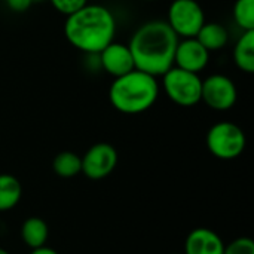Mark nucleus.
Segmentation results:
<instances>
[{"label":"nucleus","mask_w":254,"mask_h":254,"mask_svg":"<svg viewBox=\"0 0 254 254\" xmlns=\"http://www.w3.org/2000/svg\"><path fill=\"white\" fill-rule=\"evenodd\" d=\"M177 43L179 37L165 19H150L134 31L128 46L135 68L159 77L174 65Z\"/></svg>","instance_id":"nucleus-1"},{"label":"nucleus","mask_w":254,"mask_h":254,"mask_svg":"<svg viewBox=\"0 0 254 254\" xmlns=\"http://www.w3.org/2000/svg\"><path fill=\"white\" fill-rule=\"evenodd\" d=\"M64 34L67 42L77 51L86 55H97L115 40L116 19L109 7L86 3L65 16Z\"/></svg>","instance_id":"nucleus-2"},{"label":"nucleus","mask_w":254,"mask_h":254,"mask_svg":"<svg viewBox=\"0 0 254 254\" xmlns=\"http://www.w3.org/2000/svg\"><path fill=\"white\" fill-rule=\"evenodd\" d=\"M159 91L158 77L134 68L112 82L109 100L112 106L124 115H140L153 107L158 101Z\"/></svg>","instance_id":"nucleus-3"},{"label":"nucleus","mask_w":254,"mask_h":254,"mask_svg":"<svg viewBox=\"0 0 254 254\" xmlns=\"http://www.w3.org/2000/svg\"><path fill=\"white\" fill-rule=\"evenodd\" d=\"M162 89L168 100L182 107H192L201 103L202 79L199 74L173 65L162 76Z\"/></svg>","instance_id":"nucleus-4"},{"label":"nucleus","mask_w":254,"mask_h":254,"mask_svg":"<svg viewBox=\"0 0 254 254\" xmlns=\"http://www.w3.org/2000/svg\"><path fill=\"white\" fill-rule=\"evenodd\" d=\"M207 147L210 153L219 159L231 161L243 155L247 138L241 127L234 122H217L207 132Z\"/></svg>","instance_id":"nucleus-5"},{"label":"nucleus","mask_w":254,"mask_h":254,"mask_svg":"<svg viewBox=\"0 0 254 254\" xmlns=\"http://www.w3.org/2000/svg\"><path fill=\"white\" fill-rule=\"evenodd\" d=\"M165 21L179 39L195 37L205 22V13L196 0H173Z\"/></svg>","instance_id":"nucleus-6"},{"label":"nucleus","mask_w":254,"mask_h":254,"mask_svg":"<svg viewBox=\"0 0 254 254\" xmlns=\"http://www.w3.org/2000/svg\"><path fill=\"white\" fill-rule=\"evenodd\" d=\"M237 100L238 89L229 76L216 73L210 74L207 79H202L201 101H204L211 110L228 112L235 106Z\"/></svg>","instance_id":"nucleus-7"},{"label":"nucleus","mask_w":254,"mask_h":254,"mask_svg":"<svg viewBox=\"0 0 254 254\" xmlns=\"http://www.w3.org/2000/svg\"><path fill=\"white\" fill-rule=\"evenodd\" d=\"M82 159V173L91 180L106 179L118 165V152L109 143H97L91 146Z\"/></svg>","instance_id":"nucleus-8"},{"label":"nucleus","mask_w":254,"mask_h":254,"mask_svg":"<svg viewBox=\"0 0 254 254\" xmlns=\"http://www.w3.org/2000/svg\"><path fill=\"white\" fill-rule=\"evenodd\" d=\"M97 57L100 67L113 79L121 77L135 68L129 46L121 42L113 40L101 52H98Z\"/></svg>","instance_id":"nucleus-9"},{"label":"nucleus","mask_w":254,"mask_h":254,"mask_svg":"<svg viewBox=\"0 0 254 254\" xmlns=\"http://www.w3.org/2000/svg\"><path fill=\"white\" fill-rule=\"evenodd\" d=\"M210 63V52L196 40V37L179 39L174 52V65L199 74Z\"/></svg>","instance_id":"nucleus-10"},{"label":"nucleus","mask_w":254,"mask_h":254,"mask_svg":"<svg viewBox=\"0 0 254 254\" xmlns=\"http://www.w3.org/2000/svg\"><path fill=\"white\" fill-rule=\"evenodd\" d=\"M225 243L211 229L196 228L193 229L185 244V254H223Z\"/></svg>","instance_id":"nucleus-11"},{"label":"nucleus","mask_w":254,"mask_h":254,"mask_svg":"<svg viewBox=\"0 0 254 254\" xmlns=\"http://www.w3.org/2000/svg\"><path fill=\"white\" fill-rule=\"evenodd\" d=\"M196 40L211 54L222 51L229 42V31L223 24L219 22H204L199 28L198 34L195 36Z\"/></svg>","instance_id":"nucleus-12"},{"label":"nucleus","mask_w":254,"mask_h":254,"mask_svg":"<svg viewBox=\"0 0 254 254\" xmlns=\"http://www.w3.org/2000/svg\"><path fill=\"white\" fill-rule=\"evenodd\" d=\"M234 63L235 65L247 73H254V30L243 31L234 46Z\"/></svg>","instance_id":"nucleus-13"},{"label":"nucleus","mask_w":254,"mask_h":254,"mask_svg":"<svg viewBox=\"0 0 254 254\" xmlns=\"http://www.w3.org/2000/svg\"><path fill=\"white\" fill-rule=\"evenodd\" d=\"M48 237H49V228L43 219L28 217L24 220L21 226V238L27 247H30L31 250L43 247L46 246Z\"/></svg>","instance_id":"nucleus-14"},{"label":"nucleus","mask_w":254,"mask_h":254,"mask_svg":"<svg viewBox=\"0 0 254 254\" xmlns=\"http://www.w3.org/2000/svg\"><path fill=\"white\" fill-rule=\"evenodd\" d=\"M22 196V186L12 174H0V213L18 205Z\"/></svg>","instance_id":"nucleus-15"},{"label":"nucleus","mask_w":254,"mask_h":254,"mask_svg":"<svg viewBox=\"0 0 254 254\" xmlns=\"http://www.w3.org/2000/svg\"><path fill=\"white\" fill-rule=\"evenodd\" d=\"M54 173L61 179H71L82 173V159L70 150L60 152L52 161Z\"/></svg>","instance_id":"nucleus-16"},{"label":"nucleus","mask_w":254,"mask_h":254,"mask_svg":"<svg viewBox=\"0 0 254 254\" xmlns=\"http://www.w3.org/2000/svg\"><path fill=\"white\" fill-rule=\"evenodd\" d=\"M232 16L235 24L243 31L254 30V0H237Z\"/></svg>","instance_id":"nucleus-17"},{"label":"nucleus","mask_w":254,"mask_h":254,"mask_svg":"<svg viewBox=\"0 0 254 254\" xmlns=\"http://www.w3.org/2000/svg\"><path fill=\"white\" fill-rule=\"evenodd\" d=\"M223 254H254V241L247 237L237 238L225 246Z\"/></svg>","instance_id":"nucleus-18"},{"label":"nucleus","mask_w":254,"mask_h":254,"mask_svg":"<svg viewBox=\"0 0 254 254\" xmlns=\"http://www.w3.org/2000/svg\"><path fill=\"white\" fill-rule=\"evenodd\" d=\"M49 1L57 12L65 16L71 15L73 12L79 10L88 3V0H49Z\"/></svg>","instance_id":"nucleus-19"},{"label":"nucleus","mask_w":254,"mask_h":254,"mask_svg":"<svg viewBox=\"0 0 254 254\" xmlns=\"http://www.w3.org/2000/svg\"><path fill=\"white\" fill-rule=\"evenodd\" d=\"M6 4L12 12H25L31 7L33 0H6Z\"/></svg>","instance_id":"nucleus-20"},{"label":"nucleus","mask_w":254,"mask_h":254,"mask_svg":"<svg viewBox=\"0 0 254 254\" xmlns=\"http://www.w3.org/2000/svg\"><path fill=\"white\" fill-rule=\"evenodd\" d=\"M30 254H58V252H55V250L51 249V247L43 246V247H39V249H33Z\"/></svg>","instance_id":"nucleus-21"},{"label":"nucleus","mask_w":254,"mask_h":254,"mask_svg":"<svg viewBox=\"0 0 254 254\" xmlns=\"http://www.w3.org/2000/svg\"><path fill=\"white\" fill-rule=\"evenodd\" d=\"M0 254H10V253H9V252H6L4 249H1V247H0Z\"/></svg>","instance_id":"nucleus-22"},{"label":"nucleus","mask_w":254,"mask_h":254,"mask_svg":"<svg viewBox=\"0 0 254 254\" xmlns=\"http://www.w3.org/2000/svg\"><path fill=\"white\" fill-rule=\"evenodd\" d=\"M37 1H43V0H33V3H37Z\"/></svg>","instance_id":"nucleus-23"},{"label":"nucleus","mask_w":254,"mask_h":254,"mask_svg":"<svg viewBox=\"0 0 254 254\" xmlns=\"http://www.w3.org/2000/svg\"><path fill=\"white\" fill-rule=\"evenodd\" d=\"M141 1H155V0H141Z\"/></svg>","instance_id":"nucleus-24"},{"label":"nucleus","mask_w":254,"mask_h":254,"mask_svg":"<svg viewBox=\"0 0 254 254\" xmlns=\"http://www.w3.org/2000/svg\"><path fill=\"white\" fill-rule=\"evenodd\" d=\"M173 254H180V253H173Z\"/></svg>","instance_id":"nucleus-25"}]
</instances>
